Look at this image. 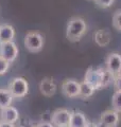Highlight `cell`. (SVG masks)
Instances as JSON below:
<instances>
[{
	"mask_svg": "<svg viewBox=\"0 0 121 127\" xmlns=\"http://www.w3.org/2000/svg\"><path fill=\"white\" fill-rule=\"evenodd\" d=\"M115 76L103 67H89L84 76V81L90 84L96 90L106 88L114 83Z\"/></svg>",
	"mask_w": 121,
	"mask_h": 127,
	"instance_id": "obj_1",
	"label": "cell"
},
{
	"mask_svg": "<svg viewBox=\"0 0 121 127\" xmlns=\"http://www.w3.org/2000/svg\"><path fill=\"white\" fill-rule=\"evenodd\" d=\"M87 32V23L80 16H73L67 22L66 37L71 42H76L81 40Z\"/></svg>",
	"mask_w": 121,
	"mask_h": 127,
	"instance_id": "obj_2",
	"label": "cell"
},
{
	"mask_svg": "<svg viewBox=\"0 0 121 127\" xmlns=\"http://www.w3.org/2000/svg\"><path fill=\"white\" fill-rule=\"evenodd\" d=\"M45 46V37L37 31L28 32L25 37V47L31 53H38Z\"/></svg>",
	"mask_w": 121,
	"mask_h": 127,
	"instance_id": "obj_3",
	"label": "cell"
},
{
	"mask_svg": "<svg viewBox=\"0 0 121 127\" xmlns=\"http://www.w3.org/2000/svg\"><path fill=\"white\" fill-rule=\"evenodd\" d=\"M9 91L13 97L21 98L29 93V83L25 77H14L9 83Z\"/></svg>",
	"mask_w": 121,
	"mask_h": 127,
	"instance_id": "obj_4",
	"label": "cell"
},
{
	"mask_svg": "<svg viewBox=\"0 0 121 127\" xmlns=\"http://www.w3.org/2000/svg\"><path fill=\"white\" fill-rule=\"evenodd\" d=\"M71 118V111L66 108H59L54 110L51 114V123L55 127L68 126Z\"/></svg>",
	"mask_w": 121,
	"mask_h": 127,
	"instance_id": "obj_5",
	"label": "cell"
},
{
	"mask_svg": "<svg viewBox=\"0 0 121 127\" xmlns=\"http://www.w3.org/2000/svg\"><path fill=\"white\" fill-rule=\"evenodd\" d=\"M105 69L114 76L121 74V55L112 52L105 58Z\"/></svg>",
	"mask_w": 121,
	"mask_h": 127,
	"instance_id": "obj_6",
	"label": "cell"
},
{
	"mask_svg": "<svg viewBox=\"0 0 121 127\" xmlns=\"http://www.w3.org/2000/svg\"><path fill=\"white\" fill-rule=\"evenodd\" d=\"M62 92L69 98H75L80 96V82L73 78L65 79L62 83Z\"/></svg>",
	"mask_w": 121,
	"mask_h": 127,
	"instance_id": "obj_7",
	"label": "cell"
},
{
	"mask_svg": "<svg viewBox=\"0 0 121 127\" xmlns=\"http://www.w3.org/2000/svg\"><path fill=\"white\" fill-rule=\"evenodd\" d=\"M18 53L19 50L18 47L15 45V42L10 41V42L0 43V56L3 57L10 64L13 63L17 58Z\"/></svg>",
	"mask_w": 121,
	"mask_h": 127,
	"instance_id": "obj_8",
	"label": "cell"
},
{
	"mask_svg": "<svg viewBox=\"0 0 121 127\" xmlns=\"http://www.w3.org/2000/svg\"><path fill=\"white\" fill-rule=\"evenodd\" d=\"M120 121V114L114 109H107L100 116V123L104 127H117Z\"/></svg>",
	"mask_w": 121,
	"mask_h": 127,
	"instance_id": "obj_9",
	"label": "cell"
},
{
	"mask_svg": "<svg viewBox=\"0 0 121 127\" xmlns=\"http://www.w3.org/2000/svg\"><path fill=\"white\" fill-rule=\"evenodd\" d=\"M39 91L44 96L51 97L56 93V84L52 77H44L39 83Z\"/></svg>",
	"mask_w": 121,
	"mask_h": 127,
	"instance_id": "obj_10",
	"label": "cell"
},
{
	"mask_svg": "<svg viewBox=\"0 0 121 127\" xmlns=\"http://www.w3.org/2000/svg\"><path fill=\"white\" fill-rule=\"evenodd\" d=\"M0 118H1V122L15 124L19 120V111L13 106L5 107L0 109Z\"/></svg>",
	"mask_w": 121,
	"mask_h": 127,
	"instance_id": "obj_11",
	"label": "cell"
},
{
	"mask_svg": "<svg viewBox=\"0 0 121 127\" xmlns=\"http://www.w3.org/2000/svg\"><path fill=\"white\" fill-rule=\"evenodd\" d=\"M112 34L108 29H100L94 33V41L99 47H107L111 43Z\"/></svg>",
	"mask_w": 121,
	"mask_h": 127,
	"instance_id": "obj_12",
	"label": "cell"
},
{
	"mask_svg": "<svg viewBox=\"0 0 121 127\" xmlns=\"http://www.w3.org/2000/svg\"><path fill=\"white\" fill-rule=\"evenodd\" d=\"M88 120L86 116L81 111H71L69 127H86Z\"/></svg>",
	"mask_w": 121,
	"mask_h": 127,
	"instance_id": "obj_13",
	"label": "cell"
},
{
	"mask_svg": "<svg viewBox=\"0 0 121 127\" xmlns=\"http://www.w3.org/2000/svg\"><path fill=\"white\" fill-rule=\"evenodd\" d=\"M15 37V29L11 25L0 26V43L13 41Z\"/></svg>",
	"mask_w": 121,
	"mask_h": 127,
	"instance_id": "obj_14",
	"label": "cell"
},
{
	"mask_svg": "<svg viewBox=\"0 0 121 127\" xmlns=\"http://www.w3.org/2000/svg\"><path fill=\"white\" fill-rule=\"evenodd\" d=\"M96 89L87 82L83 81L80 83V96L82 98H89L94 95Z\"/></svg>",
	"mask_w": 121,
	"mask_h": 127,
	"instance_id": "obj_15",
	"label": "cell"
},
{
	"mask_svg": "<svg viewBox=\"0 0 121 127\" xmlns=\"http://www.w3.org/2000/svg\"><path fill=\"white\" fill-rule=\"evenodd\" d=\"M13 98V95L11 94L9 89H0V109L11 106Z\"/></svg>",
	"mask_w": 121,
	"mask_h": 127,
	"instance_id": "obj_16",
	"label": "cell"
},
{
	"mask_svg": "<svg viewBox=\"0 0 121 127\" xmlns=\"http://www.w3.org/2000/svg\"><path fill=\"white\" fill-rule=\"evenodd\" d=\"M112 109L121 113V92L115 91L112 96Z\"/></svg>",
	"mask_w": 121,
	"mask_h": 127,
	"instance_id": "obj_17",
	"label": "cell"
},
{
	"mask_svg": "<svg viewBox=\"0 0 121 127\" xmlns=\"http://www.w3.org/2000/svg\"><path fill=\"white\" fill-rule=\"evenodd\" d=\"M113 27L121 32V10H117L113 14Z\"/></svg>",
	"mask_w": 121,
	"mask_h": 127,
	"instance_id": "obj_18",
	"label": "cell"
},
{
	"mask_svg": "<svg viewBox=\"0 0 121 127\" xmlns=\"http://www.w3.org/2000/svg\"><path fill=\"white\" fill-rule=\"evenodd\" d=\"M94 1L101 9H108L114 4L115 0H94Z\"/></svg>",
	"mask_w": 121,
	"mask_h": 127,
	"instance_id": "obj_19",
	"label": "cell"
},
{
	"mask_svg": "<svg viewBox=\"0 0 121 127\" xmlns=\"http://www.w3.org/2000/svg\"><path fill=\"white\" fill-rule=\"evenodd\" d=\"M9 68H10V63L7 61H5L3 57L0 56V76H1V75H4L7 72Z\"/></svg>",
	"mask_w": 121,
	"mask_h": 127,
	"instance_id": "obj_20",
	"label": "cell"
},
{
	"mask_svg": "<svg viewBox=\"0 0 121 127\" xmlns=\"http://www.w3.org/2000/svg\"><path fill=\"white\" fill-rule=\"evenodd\" d=\"M113 85H114L115 91H119V92H121V74L115 76Z\"/></svg>",
	"mask_w": 121,
	"mask_h": 127,
	"instance_id": "obj_21",
	"label": "cell"
},
{
	"mask_svg": "<svg viewBox=\"0 0 121 127\" xmlns=\"http://www.w3.org/2000/svg\"><path fill=\"white\" fill-rule=\"evenodd\" d=\"M34 127H55L51 122H40Z\"/></svg>",
	"mask_w": 121,
	"mask_h": 127,
	"instance_id": "obj_22",
	"label": "cell"
},
{
	"mask_svg": "<svg viewBox=\"0 0 121 127\" xmlns=\"http://www.w3.org/2000/svg\"><path fill=\"white\" fill-rule=\"evenodd\" d=\"M0 127H15V125L14 124H11V123L0 122Z\"/></svg>",
	"mask_w": 121,
	"mask_h": 127,
	"instance_id": "obj_23",
	"label": "cell"
},
{
	"mask_svg": "<svg viewBox=\"0 0 121 127\" xmlns=\"http://www.w3.org/2000/svg\"><path fill=\"white\" fill-rule=\"evenodd\" d=\"M86 127H100V126L97 124V123H95V122H88Z\"/></svg>",
	"mask_w": 121,
	"mask_h": 127,
	"instance_id": "obj_24",
	"label": "cell"
},
{
	"mask_svg": "<svg viewBox=\"0 0 121 127\" xmlns=\"http://www.w3.org/2000/svg\"><path fill=\"white\" fill-rule=\"evenodd\" d=\"M60 127H69V126H60Z\"/></svg>",
	"mask_w": 121,
	"mask_h": 127,
	"instance_id": "obj_25",
	"label": "cell"
}]
</instances>
